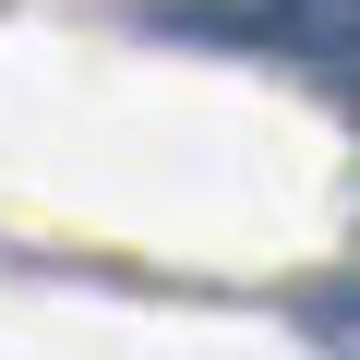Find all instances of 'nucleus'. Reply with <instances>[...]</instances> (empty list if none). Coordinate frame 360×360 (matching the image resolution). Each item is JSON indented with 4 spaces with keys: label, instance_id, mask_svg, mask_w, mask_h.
Segmentation results:
<instances>
[{
    "label": "nucleus",
    "instance_id": "obj_1",
    "mask_svg": "<svg viewBox=\"0 0 360 360\" xmlns=\"http://www.w3.org/2000/svg\"><path fill=\"white\" fill-rule=\"evenodd\" d=\"M156 37H205V49H264L312 60L324 96H348V0H144Z\"/></svg>",
    "mask_w": 360,
    "mask_h": 360
}]
</instances>
